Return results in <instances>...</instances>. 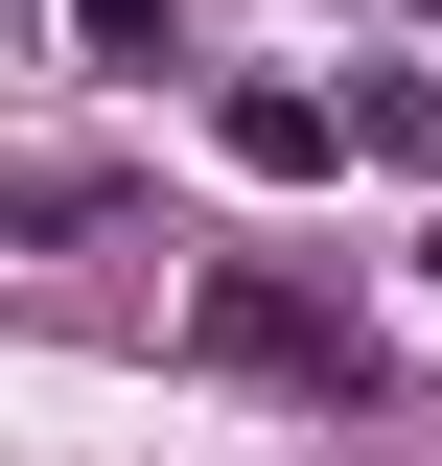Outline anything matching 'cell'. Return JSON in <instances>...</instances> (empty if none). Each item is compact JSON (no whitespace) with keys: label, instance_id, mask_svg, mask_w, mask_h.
I'll return each mask as SVG.
<instances>
[{"label":"cell","instance_id":"6da1fadb","mask_svg":"<svg viewBox=\"0 0 442 466\" xmlns=\"http://www.w3.org/2000/svg\"><path fill=\"white\" fill-rule=\"evenodd\" d=\"M186 327H210V350H233V373H279V397H326V420H349V397H373V327H349V303H326V280H256V257H233V280H210V303H186Z\"/></svg>","mask_w":442,"mask_h":466},{"label":"cell","instance_id":"7a4b0ae2","mask_svg":"<svg viewBox=\"0 0 442 466\" xmlns=\"http://www.w3.org/2000/svg\"><path fill=\"white\" fill-rule=\"evenodd\" d=\"M210 140H233L256 187H326V164H349V116H326V94H279V70H256V94H210Z\"/></svg>","mask_w":442,"mask_h":466},{"label":"cell","instance_id":"3957f363","mask_svg":"<svg viewBox=\"0 0 442 466\" xmlns=\"http://www.w3.org/2000/svg\"><path fill=\"white\" fill-rule=\"evenodd\" d=\"M70 47H94V70H186V24H164V0H70Z\"/></svg>","mask_w":442,"mask_h":466}]
</instances>
